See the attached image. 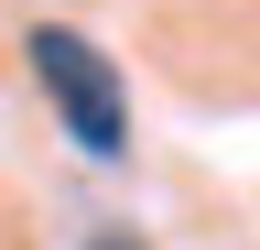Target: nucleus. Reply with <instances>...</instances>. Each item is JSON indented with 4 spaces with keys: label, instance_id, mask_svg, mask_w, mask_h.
Wrapping results in <instances>:
<instances>
[{
    "label": "nucleus",
    "instance_id": "obj_2",
    "mask_svg": "<svg viewBox=\"0 0 260 250\" xmlns=\"http://www.w3.org/2000/svg\"><path fill=\"white\" fill-rule=\"evenodd\" d=\"M87 250H141V239H87Z\"/></svg>",
    "mask_w": 260,
    "mask_h": 250
},
{
    "label": "nucleus",
    "instance_id": "obj_1",
    "mask_svg": "<svg viewBox=\"0 0 260 250\" xmlns=\"http://www.w3.org/2000/svg\"><path fill=\"white\" fill-rule=\"evenodd\" d=\"M22 66L54 98L65 142H76L87 163H119V152H130V87H119V66L76 33V22H32V33H22Z\"/></svg>",
    "mask_w": 260,
    "mask_h": 250
}]
</instances>
